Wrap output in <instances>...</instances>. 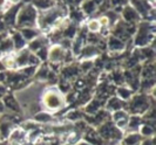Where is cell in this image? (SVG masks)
I'll list each match as a JSON object with an SVG mask.
<instances>
[{
  "label": "cell",
  "instance_id": "obj_1",
  "mask_svg": "<svg viewBox=\"0 0 156 145\" xmlns=\"http://www.w3.org/2000/svg\"><path fill=\"white\" fill-rule=\"evenodd\" d=\"M68 16V7L66 2H58L52 8L38 12V21L37 28L41 32V34L46 35L53 28L58 27Z\"/></svg>",
  "mask_w": 156,
  "mask_h": 145
},
{
  "label": "cell",
  "instance_id": "obj_2",
  "mask_svg": "<svg viewBox=\"0 0 156 145\" xmlns=\"http://www.w3.org/2000/svg\"><path fill=\"white\" fill-rule=\"evenodd\" d=\"M40 107L41 110L48 111L51 114H58L67 107L65 95L56 89V87H45L40 96Z\"/></svg>",
  "mask_w": 156,
  "mask_h": 145
},
{
  "label": "cell",
  "instance_id": "obj_3",
  "mask_svg": "<svg viewBox=\"0 0 156 145\" xmlns=\"http://www.w3.org/2000/svg\"><path fill=\"white\" fill-rule=\"evenodd\" d=\"M156 32V23L153 21H143L141 20L137 23L136 32L134 34L132 43L134 48H143V47L154 46Z\"/></svg>",
  "mask_w": 156,
  "mask_h": 145
},
{
  "label": "cell",
  "instance_id": "obj_4",
  "mask_svg": "<svg viewBox=\"0 0 156 145\" xmlns=\"http://www.w3.org/2000/svg\"><path fill=\"white\" fill-rule=\"evenodd\" d=\"M155 105V96L143 92H135L132 98L127 102L126 111L134 116H143L150 108Z\"/></svg>",
  "mask_w": 156,
  "mask_h": 145
},
{
  "label": "cell",
  "instance_id": "obj_5",
  "mask_svg": "<svg viewBox=\"0 0 156 145\" xmlns=\"http://www.w3.org/2000/svg\"><path fill=\"white\" fill-rule=\"evenodd\" d=\"M38 11L32 2H23L18 12L16 21V29L20 28H37Z\"/></svg>",
  "mask_w": 156,
  "mask_h": 145
},
{
  "label": "cell",
  "instance_id": "obj_6",
  "mask_svg": "<svg viewBox=\"0 0 156 145\" xmlns=\"http://www.w3.org/2000/svg\"><path fill=\"white\" fill-rule=\"evenodd\" d=\"M96 132L99 133V136L101 137L106 145H120L125 133L123 131L117 129L114 125V123L110 121V118L102 123L100 126H98Z\"/></svg>",
  "mask_w": 156,
  "mask_h": 145
},
{
  "label": "cell",
  "instance_id": "obj_7",
  "mask_svg": "<svg viewBox=\"0 0 156 145\" xmlns=\"http://www.w3.org/2000/svg\"><path fill=\"white\" fill-rule=\"evenodd\" d=\"M2 103H4V107L6 109L7 112H11V114H14L19 117H23L26 119V114H25V110H23V105L20 103L19 98L16 96V94L8 90L5 96L1 98Z\"/></svg>",
  "mask_w": 156,
  "mask_h": 145
},
{
  "label": "cell",
  "instance_id": "obj_8",
  "mask_svg": "<svg viewBox=\"0 0 156 145\" xmlns=\"http://www.w3.org/2000/svg\"><path fill=\"white\" fill-rule=\"evenodd\" d=\"M58 75H59V78H62V80H66L70 83H74L79 77L82 76L80 67H79V62L75 61L73 63H69V64L62 66L59 70Z\"/></svg>",
  "mask_w": 156,
  "mask_h": 145
},
{
  "label": "cell",
  "instance_id": "obj_9",
  "mask_svg": "<svg viewBox=\"0 0 156 145\" xmlns=\"http://www.w3.org/2000/svg\"><path fill=\"white\" fill-rule=\"evenodd\" d=\"M23 1H14V4L8 8L6 12H4L1 14V19L5 23V26L7 27V29H13L16 28V16L19 9L23 6Z\"/></svg>",
  "mask_w": 156,
  "mask_h": 145
},
{
  "label": "cell",
  "instance_id": "obj_10",
  "mask_svg": "<svg viewBox=\"0 0 156 145\" xmlns=\"http://www.w3.org/2000/svg\"><path fill=\"white\" fill-rule=\"evenodd\" d=\"M120 19L122 21H125L128 25H134L137 26V23L141 21L140 16L137 14V12L134 9V7L129 4V1H126V4L121 8L120 12Z\"/></svg>",
  "mask_w": 156,
  "mask_h": 145
},
{
  "label": "cell",
  "instance_id": "obj_11",
  "mask_svg": "<svg viewBox=\"0 0 156 145\" xmlns=\"http://www.w3.org/2000/svg\"><path fill=\"white\" fill-rule=\"evenodd\" d=\"M105 104H106V101H103L102 98L94 95L93 97H92V99L87 103L86 105L81 108V110H82V112L85 115L92 116V115H95L96 112H99L101 109H103Z\"/></svg>",
  "mask_w": 156,
  "mask_h": 145
},
{
  "label": "cell",
  "instance_id": "obj_12",
  "mask_svg": "<svg viewBox=\"0 0 156 145\" xmlns=\"http://www.w3.org/2000/svg\"><path fill=\"white\" fill-rule=\"evenodd\" d=\"M129 116L130 115L128 114L126 110H119V111L110 114V121L114 123V125L116 126L117 129H120L121 131L125 132L128 121H129Z\"/></svg>",
  "mask_w": 156,
  "mask_h": 145
},
{
  "label": "cell",
  "instance_id": "obj_13",
  "mask_svg": "<svg viewBox=\"0 0 156 145\" xmlns=\"http://www.w3.org/2000/svg\"><path fill=\"white\" fill-rule=\"evenodd\" d=\"M7 140L9 144H20V145L30 144L27 142V132L21 126H19V125H16V128L13 129V131L11 132V135H9Z\"/></svg>",
  "mask_w": 156,
  "mask_h": 145
},
{
  "label": "cell",
  "instance_id": "obj_14",
  "mask_svg": "<svg viewBox=\"0 0 156 145\" xmlns=\"http://www.w3.org/2000/svg\"><path fill=\"white\" fill-rule=\"evenodd\" d=\"M101 55V52L100 49L96 46H93V45H89V43H86L85 47L82 48L81 53L79 54L76 61H83V60H95L98 56Z\"/></svg>",
  "mask_w": 156,
  "mask_h": 145
},
{
  "label": "cell",
  "instance_id": "obj_15",
  "mask_svg": "<svg viewBox=\"0 0 156 145\" xmlns=\"http://www.w3.org/2000/svg\"><path fill=\"white\" fill-rule=\"evenodd\" d=\"M16 126V123L11 122L9 119H7L6 117V112L2 115V119L0 121V140H7L11 132L13 131V129Z\"/></svg>",
  "mask_w": 156,
  "mask_h": 145
},
{
  "label": "cell",
  "instance_id": "obj_16",
  "mask_svg": "<svg viewBox=\"0 0 156 145\" xmlns=\"http://www.w3.org/2000/svg\"><path fill=\"white\" fill-rule=\"evenodd\" d=\"M126 105H127V102L120 99L115 95H113L112 97H109L106 101V104H105L103 109L107 110L109 114H112V112H115V111H119V110H125Z\"/></svg>",
  "mask_w": 156,
  "mask_h": 145
},
{
  "label": "cell",
  "instance_id": "obj_17",
  "mask_svg": "<svg viewBox=\"0 0 156 145\" xmlns=\"http://www.w3.org/2000/svg\"><path fill=\"white\" fill-rule=\"evenodd\" d=\"M83 140H86L87 143L92 145H106L105 142L101 139V137L99 136V133L96 132V129L87 126V129L85 130V132L82 133V138Z\"/></svg>",
  "mask_w": 156,
  "mask_h": 145
},
{
  "label": "cell",
  "instance_id": "obj_18",
  "mask_svg": "<svg viewBox=\"0 0 156 145\" xmlns=\"http://www.w3.org/2000/svg\"><path fill=\"white\" fill-rule=\"evenodd\" d=\"M99 5H100V1H81L79 4L80 9L82 11V13L85 14L87 19L94 18V16H96Z\"/></svg>",
  "mask_w": 156,
  "mask_h": 145
},
{
  "label": "cell",
  "instance_id": "obj_19",
  "mask_svg": "<svg viewBox=\"0 0 156 145\" xmlns=\"http://www.w3.org/2000/svg\"><path fill=\"white\" fill-rule=\"evenodd\" d=\"M8 36L12 40V43H13V47H14V52H19L23 48H26L27 42L25 41V39L21 36V34L19 33V31H16V28L8 29Z\"/></svg>",
  "mask_w": 156,
  "mask_h": 145
},
{
  "label": "cell",
  "instance_id": "obj_20",
  "mask_svg": "<svg viewBox=\"0 0 156 145\" xmlns=\"http://www.w3.org/2000/svg\"><path fill=\"white\" fill-rule=\"evenodd\" d=\"M49 46H51V45H49V42H48L47 38L44 35V34H41L40 36H38L37 39H34L33 41L28 42L27 46H26V48H27L31 53L35 54L38 50H40L41 48H44V47H49Z\"/></svg>",
  "mask_w": 156,
  "mask_h": 145
},
{
  "label": "cell",
  "instance_id": "obj_21",
  "mask_svg": "<svg viewBox=\"0 0 156 145\" xmlns=\"http://www.w3.org/2000/svg\"><path fill=\"white\" fill-rule=\"evenodd\" d=\"M107 77L109 80V82L115 87L120 85H125V77H123V70L121 68H116L112 70L110 73L107 74Z\"/></svg>",
  "mask_w": 156,
  "mask_h": 145
},
{
  "label": "cell",
  "instance_id": "obj_22",
  "mask_svg": "<svg viewBox=\"0 0 156 145\" xmlns=\"http://www.w3.org/2000/svg\"><path fill=\"white\" fill-rule=\"evenodd\" d=\"M142 139L139 132H125L120 145H139Z\"/></svg>",
  "mask_w": 156,
  "mask_h": 145
},
{
  "label": "cell",
  "instance_id": "obj_23",
  "mask_svg": "<svg viewBox=\"0 0 156 145\" xmlns=\"http://www.w3.org/2000/svg\"><path fill=\"white\" fill-rule=\"evenodd\" d=\"M139 133L143 138H155V123L144 122L139 129Z\"/></svg>",
  "mask_w": 156,
  "mask_h": 145
},
{
  "label": "cell",
  "instance_id": "obj_24",
  "mask_svg": "<svg viewBox=\"0 0 156 145\" xmlns=\"http://www.w3.org/2000/svg\"><path fill=\"white\" fill-rule=\"evenodd\" d=\"M143 124V118L142 116H129V121L127 124L125 132H139L140 126Z\"/></svg>",
  "mask_w": 156,
  "mask_h": 145
},
{
  "label": "cell",
  "instance_id": "obj_25",
  "mask_svg": "<svg viewBox=\"0 0 156 145\" xmlns=\"http://www.w3.org/2000/svg\"><path fill=\"white\" fill-rule=\"evenodd\" d=\"M16 31H19V33L21 34V36L25 39V41L27 43L41 35V32L38 28H20V29H16Z\"/></svg>",
  "mask_w": 156,
  "mask_h": 145
},
{
  "label": "cell",
  "instance_id": "obj_26",
  "mask_svg": "<svg viewBox=\"0 0 156 145\" xmlns=\"http://www.w3.org/2000/svg\"><path fill=\"white\" fill-rule=\"evenodd\" d=\"M135 92L132 90V89H129L127 85H120V87H116L115 88V92H114V95L119 97L120 99H122V101H125V102H128L129 99L132 98V96H133Z\"/></svg>",
  "mask_w": 156,
  "mask_h": 145
},
{
  "label": "cell",
  "instance_id": "obj_27",
  "mask_svg": "<svg viewBox=\"0 0 156 145\" xmlns=\"http://www.w3.org/2000/svg\"><path fill=\"white\" fill-rule=\"evenodd\" d=\"M32 4L37 8L38 12H42V11H47V9L55 6L56 1H48V0H46V1H33Z\"/></svg>",
  "mask_w": 156,
  "mask_h": 145
},
{
  "label": "cell",
  "instance_id": "obj_28",
  "mask_svg": "<svg viewBox=\"0 0 156 145\" xmlns=\"http://www.w3.org/2000/svg\"><path fill=\"white\" fill-rule=\"evenodd\" d=\"M139 145H155V138H144Z\"/></svg>",
  "mask_w": 156,
  "mask_h": 145
},
{
  "label": "cell",
  "instance_id": "obj_29",
  "mask_svg": "<svg viewBox=\"0 0 156 145\" xmlns=\"http://www.w3.org/2000/svg\"><path fill=\"white\" fill-rule=\"evenodd\" d=\"M33 145H49V144L47 143L45 139H42V138L40 137L39 139H38V140H37V142H35V143H34Z\"/></svg>",
  "mask_w": 156,
  "mask_h": 145
},
{
  "label": "cell",
  "instance_id": "obj_30",
  "mask_svg": "<svg viewBox=\"0 0 156 145\" xmlns=\"http://www.w3.org/2000/svg\"><path fill=\"white\" fill-rule=\"evenodd\" d=\"M6 112V109H5V107H4V103H2V101L0 99V115L5 114Z\"/></svg>",
  "mask_w": 156,
  "mask_h": 145
},
{
  "label": "cell",
  "instance_id": "obj_31",
  "mask_svg": "<svg viewBox=\"0 0 156 145\" xmlns=\"http://www.w3.org/2000/svg\"><path fill=\"white\" fill-rule=\"evenodd\" d=\"M8 36V32H5V33H0V42L4 40V39H6Z\"/></svg>",
  "mask_w": 156,
  "mask_h": 145
},
{
  "label": "cell",
  "instance_id": "obj_32",
  "mask_svg": "<svg viewBox=\"0 0 156 145\" xmlns=\"http://www.w3.org/2000/svg\"><path fill=\"white\" fill-rule=\"evenodd\" d=\"M75 145H92V144H89V143H87L86 140H83V139H81V140H79L78 143Z\"/></svg>",
  "mask_w": 156,
  "mask_h": 145
},
{
  "label": "cell",
  "instance_id": "obj_33",
  "mask_svg": "<svg viewBox=\"0 0 156 145\" xmlns=\"http://www.w3.org/2000/svg\"><path fill=\"white\" fill-rule=\"evenodd\" d=\"M63 145H67V144H63Z\"/></svg>",
  "mask_w": 156,
  "mask_h": 145
}]
</instances>
